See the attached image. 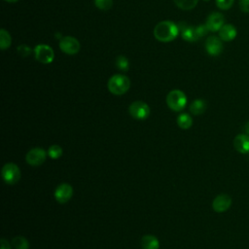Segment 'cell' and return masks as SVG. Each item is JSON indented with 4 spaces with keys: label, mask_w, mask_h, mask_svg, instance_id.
I'll return each mask as SVG.
<instances>
[{
    "label": "cell",
    "mask_w": 249,
    "mask_h": 249,
    "mask_svg": "<svg viewBox=\"0 0 249 249\" xmlns=\"http://www.w3.org/2000/svg\"><path fill=\"white\" fill-rule=\"evenodd\" d=\"M179 27L173 22L164 21L159 23L154 29V36L160 42H171L174 40L179 33Z\"/></svg>",
    "instance_id": "1"
},
{
    "label": "cell",
    "mask_w": 249,
    "mask_h": 249,
    "mask_svg": "<svg viewBox=\"0 0 249 249\" xmlns=\"http://www.w3.org/2000/svg\"><path fill=\"white\" fill-rule=\"evenodd\" d=\"M107 87L111 93L115 95H122L130 90L131 81L127 76L115 74L109 79Z\"/></svg>",
    "instance_id": "2"
},
{
    "label": "cell",
    "mask_w": 249,
    "mask_h": 249,
    "mask_svg": "<svg viewBox=\"0 0 249 249\" xmlns=\"http://www.w3.org/2000/svg\"><path fill=\"white\" fill-rule=\"evenodd\" d=\"M168 106L173 111H181L187 104V96L180 90H173L167 96Z\"/></svg>",
    "instance_id": "3"
},
{
    "label": "cell",
    "mask_w": 249,
    "mask_h": 249,
    "mask_svg": "<svg viewBox=\"0 0 249 249\" xmlns=\"http://www.w3.org/2000/svg\"><path fill=\"white\" fill-rule=\"evenodd\" d=\"M34 56L36 61H38L43 64H49L53 62L55 59L54 50L50 46L44 45V44L37 45L34 48Z\"/></svg>",
    "instance_id": "4"
},
{
    "label": "cell",
    "mask_w": 249,
    "mask_h": 249,
    "mask_svg": "<svg viewBox=\"0 0 249 249\" xmlns=\"http://www.w3.org/2000/svg\"><path fill=\"white\" fill-rule=\"evenodd\" d=\"M2 177L7 184H16L21 178V171L15 164H6L2 169Z\"/></svg>",
    "instance_id": "5"
},
{
    "label": "cell",
    "mask_w": 249,
    "mask_h": 249,
    "mask_svg": "<svg viewBox=\"0 0 249 249\" xmlns=\"http://www.w3.org/2000/svg\"><path fill=\"white\" fill-rule=\"evenodd\" d=\"M60 49L66 55H76L80 51L79 41L72 36H64L60 39Z\"/></svg>",
    "instance_id": "6"
},
{
    "label": "cell",
    "mask_w": 249,
    "mask_h": 249,
    "mask_svg": "<svg viewBox=\"0 0 249 249\" xmlns=\"http://www.w3.org/2000/svg\"><path fill=\"white\" fill-rule=\"evenodd\" d=\"M130 114L137 120H145L150 115V108L148 104L143 101H135L130 105Z\"/></svg>",
    "instance_id": "7"
},
{
    "label": "cell",
    "mask_w": 249,
    "mask_h": 249,
    "mask_svg": "<svg viewBox=\"0 0 249 249\" xmlns=\"http://www.w3.org/2000/svg\"><path fill=\"white\" fill-rule=\"evenodd\" d=\"M224 25H225V18L221 13H218V12L211 13L207 17L206 23H205L207 30L211 32L219 31Z\"/></svg>",
    "instance_id": "8"
},
{
    "label": "cell",
    "mask_w": 249,
    "mask_h": 249,
    "mask_svg": "<svg viewBox=\"0 0 249 249\" xmlns=\"http://www.w3.org/2000/svg\"><path fill=\"white\" fill-rule=\"evenodd\" d=\"M47 157V153L42 148L31 149L27 155V162L32 167H38L42 165Z\"/></svg>",
    "instance_id": "9"
},
{
    "label": "cell",
    "mask_w": 249,
    "mask_h": 249,
    "mask_svg": "<svg viewBox=\"0 0 249 249\" xmlns=\"http://www.w3.org/2000/svg\"><path fill=\"white\" fill-rule=\"evenodd\" d=\"M205 50L206 52L213 57L219 56L223 51V44L220 37L210 36L205 41Z\"/></svg>",
    "instance_id": "10"
},
{
    "label": "cell",
    "mask_w": 249,
    "mask_h": 249,
    "mask_svg": "<svg viewBox=\"0 0 249 249\" xmlns=\"http://www.w3.org/2000/svg\"><path fill=\"white\" fill-rule=\"evenodd\" d=\"M73 195L72 187L67 183L61 184L55 191V198L60 203L67 202Z\"/></svg>",
    "instance_id": "11"
},
{
    "label": "cell",
    "mask_w": 249,
    "mask_h": 249,
    "mask_svg": "<svg viewBox=\"0 0 249 249\" xmlns=\"http://www.w3.org/2000/svg\"><path fill=\"white\" fill-rule=\"evenodd\" d=\"M231 204H232L231 197L226 194H221L214 199L212 202V208L214 209V211L218 213H222L227 211L231 207Z\"/></svg>",
    "instance_id": "12"
},
{
    "label": "cell",
    "mask_w": 249,
    "mask_h": 249,
    "mask_svg": "<svg viewBox=\"0 0 249 249\" xmlns=\"http://www.w3.org/2000/svg\"><path fill=\"white\" fill-rule=\"evenodd\" d=\"M179 30L181 31V36L185 41L195 42L200 38L197 31V27H192V26L183 24L179 26Z\"/></svg>",
    "instance_id": "13"
},
{
    "label": "cell",
    "mask_w": 249,
    "mask_h": 249,
    "mask_svg": "<svg viewBox=\"0 0 249 249\" xmlns=\"http://www.w3.org/2000/svg\"><path fill=\"white\" fill-rule=\"evenodd\" d=\"M233 146L235 150L241 154L249 153V136L245 134L236 136L233 140Z\"/></svg>",
    "instance_id": "14"
},
{
    "label": "cell",
    "mask_w": 249,
    "mask_h": 249,
    "mask_svg": "<svg viewBox=\"0 0 249 249\" xmlns=\"http://www.w3.org/2000/svg\"><path fill=\"white\" fill-rule=\"evenodd\" d=\"M218 32H219L220 39L225 42L233 41L236 37V34H237L236 29L233 25H230V24H225Z\"/></svg>",
    "instance_id": "15"
},
{
    "label": "cell",
    "mask_w": 249,
    "mask_h": 249,
    "mask_svg": "<svg viewBox=\"0 0 249 249\" xmlns=\"http://www.w3.org/2000/svg\"><path fill=\"white\" fill-rule=\"evenodd\" d=\"M141 246L143 249H159L160 247V242L158 238L154 235H144L141 238Z\"/></svg>",
    "instance_id": "16"
},
{
    "label": "cell",
    "mask_w": 249,
    "mask_h": 249,
    "mask_svg": "<svg viewBox=\"0 0 249 249\" xmlns=\"http://www.w3.org/2000/svg\"><path fill=\"white\" fill-rule=\"evenodd\" d=\"M206 109V102L202 99H196L190 105V111L194 115H202Z\"/></svg>",
    "instance_id": "17"
},
{
    "label": "cell",
    "mask_w": 249,
    "mask_h": 249,
    "mask_svg": "<svg viewBox=\"0 0 249 249\" xmlns=\"http://www.w3.org/2000/svg\"><path fill=\"white\" fill-rule=\"evenodd\" d=\"M177 124L182 129V130H188L192 127L193 124V119L192 117L187 114V113H183L180 114L177 117Z\"/></svg>",
    "instance_id": "18"
},
{
    "label": "cell",
    "mask_w": 249,
    "mask_h": 249,
    "mask_svg": "<svg viewBox=\"0 0 249 249\" xmlns=\"http://www.w3.org/2000/svg\"><path fill=\"white\" fill-rule=\"evenodd\" d=\"M11 43H12L11 35L7 31L2 29L0 31V48H1V50L3 51L7 50L11 46Z\"/></svg>",
    "instance_id": "19"
},
{
    "label": "cell",
    "mask_w": 249,
    "mask_h": 249,
    "mask_svg": "<svg viewBox=\"0 0 249 249\" xmlns=\"http://www.w3.org/2000/svg\"><path fill=\"white\" fill-rule=\"evenodd\" d=\"M173 1L182 10H192L197 6L199 0H173Z\"/></svg>",
    "instance_id": "20"
},
{
    "label": "cell",
    "mask_w": 249,
    "mask_h": 249,
    "mask_svg": "<svg viewBox=\"0 0 249 249\" xmlns=\"http://www.w3.org/2000/svg\"><path fill=\"white\" fill-rule=\"evenodd\" d=\"M12 243L15 247V249H29L30 248V243L28 239L24 236H16L13 238Z\"/></svg>",
    "instance_id": "21"
},
{
    "label": "cell",
    "mask_w": 249,
    "mask_h": 249,
    "mask_svg": "<svg viewBox=\"0 0 249 249\" xmlns=\"http://www.w3.org/2000/svg\"><path fill=\"white\" fill-rule=\"evenodd\" d=\"M116 66L122 71H128L130 68L129 60L124 56H119L116 60Z\"/></svg>",
    "instance_id": "22"
},
{
    "label": "cell",
    "mask_w": 249,
    "mask_h": 249,
    "mask_svg": "<svg viewBox=\"0 0 249 249\" xmlns=\"http://www.w3.org/2000/svg\"><path fill=\"white\" fill-rule=\"evenodd\" d=\"M94 5L99 10L106 11L112 8L113 0H94Z\"/></svg>",
    "instance_id": "23"
},
{
    "label": "cell",
    "mask_w": 249,
    "mask_h": 249,
    "mask_svg": "<svg viewBox=\"0 0 249 249\" xmlns=\"http://www.w3.org/2000/svg\"><path fill=\"white\" fill-rule=\"evenodd\" d=\"M48 155L52 159H59L62 155V148L59 145H52L48 150Z\"/></svg>",
    "instance_id": "24"
},
{
    "label": "cell",
    "mask_w": 249,
    "mask_h": 249,
    "mask_svg": "<svg viewBox=\"0 0 249 249\" xmlns=\"http://www.w3.org/2000/svg\"><path fill=\"white\" fill-rule=\"evenodd\" d=\"M234 2V0H216V5L221 10L230 9Z\"/></svg>",
    "instance_id": "25"
},
{
    "label": "cell",
    "mask_w": 249,
    "mask_h": 249,
    "mask_svg": "<svg viewBox=\"0 0 249 249\" xmlns=\"http://www.w3.org/2000/svg\"><path fill=\"white\" fill-rule=\"evenodd\" d=\"M18 53L22 57H28L31 53V49L28 45H21L18 47Z\"/></svg>",
    "instance_id": "26"
},
{
    "label": "cell",
    "mask_w": 249,
    "mask_h": 249,
    "mask_svg": "<svg viewBox=\"0 0 249 249\" xmlns=\"http://www.w3.org/2000/svg\"><path fill=\"white\" fill-rule=\"evenodd\" d=\"M238 5L243 13H249V0H239Z\"/></svg>",
    "instance_id": "27"
},
{
    "label": "cell",
    "mask_w": 249,
    "mask_h": 249,
    "mask_svg": "<svg viewBox=\"0 0 249 249\" xmlns=\"http://www.w3.org/2000/svg\"><path fill=\"white\" fill-rule=\"evenodd\" d=\"M1 249H11V246L7 239L2 238L1 239Z\"/></svg>",
    "instance_id": "28"
},
{
    "label": "cell",
    "mask_w": 249,
    "mask_h": 249,
    "mask_svg": "<svg viewBox=\"0 0 249 249\" xmlns=\"http://www.w3.org/2000/svg\"><path fill=\"white\" fill-rule=\"evenodd\" d=\"M244 133L245 135L249 136V121L244 124Z\"/></svg>",
    "instance_id": "29"
},
{
    "label": "cell",
    "mask_w": 249,
    "mask_h": 249,
    "mask_svg": "<svg viewBox=\"0 0 249 249\" xmlns=\"http://www.w3.org/2000/svg\"><path fill=\"white\" fill-rule=\"evenodd\" d=\"M5 1H7V2H10V3H15V2H18L19 0H5Z\"/></svg>",
    "instance_id": "30"
},
{
    "label": "cell",
    "mask_w": 249,
    "mask_h": 249,
    "mask_svg": "<svg viewBox=\"0 0 249 249\" xmlns=\"http://www.w3.org/2000/svg\"><path fill=\"white\" fill-rule=\"evenodd\" d=\"M204 1H209V0H204Z\"/></svg>",
    "instance_id": "31"
}]
</instances>
